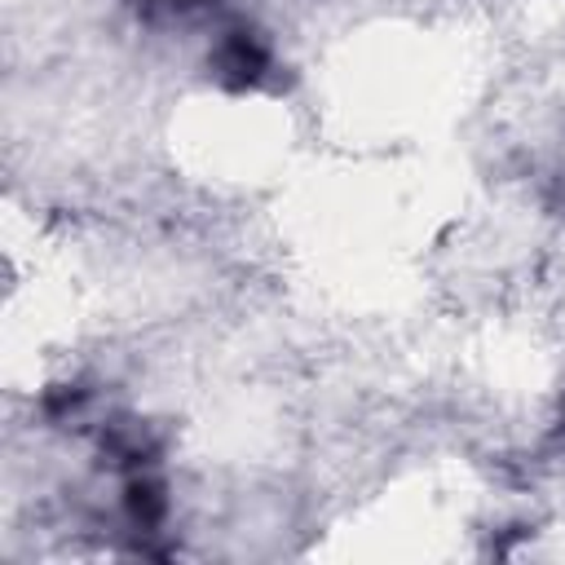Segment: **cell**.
I'll use <instances>...</instances> for the list:
<instances>
[{"instance_id":"cell-1","label":"cell","mask_w":565,"mask_h":565,"mask_svg":"<svg viewBox=\"0 0 565 565\" xmlns=\"http://www.w3.org/2000/svg\"><path fill=\"white\" fill-rule=\"evenodd\" d=\"M203 71L221 93H256L278 75V49L256 22L230 18L212 31Z\"/></svg>"},{"instance_id":"cell-2","label":"cell","mask_w":565,"mask_h":565,"mask_svg":"<svg viewBox=\"0 0 565 565\" xmlns=\"http://www.w3.org/2000/svg\"><path fill=\"white\" fill-rule=\"evenodd\" d=\"M168 512H172V499H168V481H163V468H132V472H119V516L132 534L150 539L168 525Z\"/></svg>"},{"instance_id":"cell-3","label":"cell","mask_w":565,"mask_h":565,"mask_svg":"<svg viewBox=\"0 0 565 565\" xmlns=\"http://www.w3.org/2000/svg\"><path fill=\"white\" fill-rule=\"evenodd\" d=\"M128 4L150 26H177V22H194V18L212 13L221 0H128Z\"/></svg>"},{"instance_id":"cell-4","label":"cell","mask_w":565,"mask_h":565,"mask_svg":"<svg viewBox=\"0 0 565 565\" xmlns=\"http://www.w3.org/2000/svg\"><path fill=\"white\" fill-rule=\"evenodd\" d=\"M561 428H565V393H561Z\"/></svg>"}]
</instances>
